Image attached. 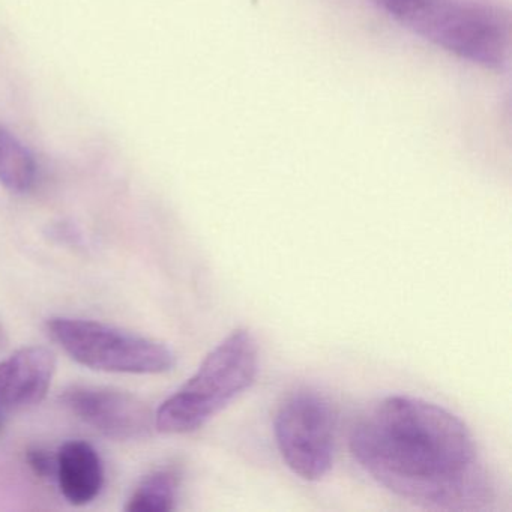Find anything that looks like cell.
Masks as SVG:
<instances>
[{
    "label": "cell",
    "mask_w": 512,
    "mask_h": 512,
    "mask_svg": "<svg viewBox=\"0 0 512 512\" xmlns=\"http://www.w3.org/2000/svg\"><path fill=\"white\" fill-rule=\"evenodd\" d=\"M350 451L377 484L424 508L475 511L494 497L469 428L421 398L377 401L352 428Z\"/></svg>",
    "instance_id": "cell-1"
},
{
    "label": "cell",
    "mask_w": 512,
    "mask_h": 512,
    "mask_svg": "<svg viewBox=\"0 0 512 512\" xmlns=\"http://www.w3.org/2000/svg\"><path fill=\"white\" fill-rule=\"evenodd\" d=\"M56 373V358L43 346H29L0 362V406L25 410L46 398Z\"/></svg>",
    "instance_id": "cell-7"
},
{
    "label": "cell",
    "mask_w": 512,
    "mask_h": 512,
    "mask_svg": "<svg viewBox=\"0 0 512 512\" xmlns=\"http://www.w3.org/2000/svg\"><path fill=\"white\" fill-rule=\"evenodd\" d=\"M26 460L35 475L41 476V478L56 476V457L49 454V451H44L41 448L29 449Z\"/></svg>",
    "instance_id": "cell-11"
},
{
    "label": "cell",
    "mask_w": 512,
    "mask_h": 512,
    "mask_svg": "<svg viewBox=\"0 0 512 512\" xmlns=\"http://www.w3.org/2000/svg\"><path fill=\"white\" fill-rule=\"evenodd\" d=\"M403 28L487 70H502L511 52V19L482 0H373Z\"/></svg>",
    "instance_id": "cell-2"
},
{
    "label": "cell",
    "mask_w": 512,
    "mask_h": 512,
    "mask_svg": "<svg viewBox=\"0 0 512 512\" xmlns=\"http://www.w3.org/2000/svg\"><path fill=\"white\" fill-rule=\"evenodd\" d=\"M37 179V161L28 146L0 124V185L10 193L25 194Z\"/></svg>",
    "instance_id": "cell-9"
},
{
    "label": "cell",
    "mask_w": 512,
    "mask_h": 512,
    "mask_svg": "<svg viewBox=\"0 0 512 512\" xmlns=\"http://www.w3.org/2000/svg\"><path fill=\"white\" fill-rule=\"evenodd\" d=\"M179 478L173 470L160 469L149 473L137 485L128 500V512H167L175 508Z\"/></svg>",
    "instance_id": "cell-10"
},
{
    "label": "cell",
    "mask_w": 512,
    "mask_h": 512,
    "mask_svg": "<svg viewBox=\"0 0 512 512\" xmlns=\"http://www.w3.org/2000/svg\"><path fill=\"white\" fill-rule=\"evenodd\" d=\"M47 332L74 361L92 370L161 374L175 367V353L166 344L106 323L53 317Z\"/></svg>",
    "instance_id": "cell-4"
},
{
    "label": "cell",
    "mask_w": 512,
    "mask_h": 512,
    "mask_svg": "<svg viewBox=\"0 0 512 512\" xmlns=\"http://www.w3.org/2000/svg\"><path fill=\"white\" fill-rule=\"evenodd\" d=\"M56 479L71 505H88L103 488V461L91 443L70 440L56 454Z\"/></svg>",
    "instance_id": "cell-8"
},
{
    "label": "cell",
    "mask_w": 512,
    "mask_h": 512,
    "mask_svg": "<svg viewBox=\"0 0 512 512\" xmlns=\"http://www.w3.org/2000/svg\"><path fill=\"white\" fill-rule=\"evenodd\" d=\"M259 371V347L247 329L233 331L208 353L199 370L155 413V428L187 434L202 428L247 391Z\"/></svg>",
    "instance_id": "cell-3"
},
{
    "label": "cell",
    "mask_w": 512,
    "mask_h": 512,
    "mask_svg": "<svg viewBox=\"0 0 512 512\" xmlns=\"http://www.w3.org/2000/svg\"><path fill=\"white\" fill-rule=\"evenodd\" d=\"M337 415L316 389L290 394L275 415L274 433L281 458L305 481H320L334 463Z\"/></svg>",
    "instance_id": "cell-5"
},
{
    "label": "cell",
    "mask_w": 512,
    "mask_h": 512,
    "mask_svg": "<svg viewBox=\"0 0 512 512\" xmlns=\"http://www.w3.org/2000/svg\"><path fill=\"white\" fill-rule=\"evenodd\" d=\"M61 401L80 421L119 442L145 439L155 427L151 407L122 389L73 385L62 394Z\"/></svg>",
    "instance_id": "cell-6"
}]
</instances>
